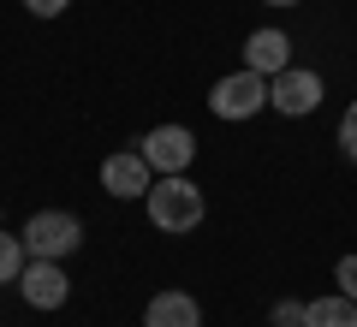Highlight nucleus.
<instances>
[{"label":"nucleus","instance_id":"obj_1","mask_svg":"<svg viewBox=\"0 0 357 327\" xmlns=\"http://www.w3.org/2000/svg\"><path fill=\"white\" fill-rule=\"evenodd\" d=\"M143 208H149L155 232H167V238H185V232L203 227L208 202H203V185H191L185 173H167V178H155V185H149Z\"/></svg>","mask_w":357,"mask_h":327},{"label":"nucleus","instance_id":"obj_2","mask_svg":"<svg viewBox=\"0 0 357 327\" xmlns=\"http://www.w3.org/2000/svg\"><path fill=\"white\" fill-rule=\"evenodd\" d=\"M18 238H24V250L42 256V262H66V256L84 244V220L66 214V208H42V214H30V220H24Z\"/></svg>","mask_w":357,"mask_h":327},{"label":"nucleus","instance_id":"obj_3","mask_svg":"<svg viewBox=\"0 0 357 327\" xmlns=\"http://www.w3.org/2000/svg\"><path fill=\"white\" fill-rule=\"evenodd\" d=\"M208 107H215V119H250V114H262L268 107V77L262 72H232V77H220L215 89H208Z\"/></svg>","mask_w":357,"mask_h":327},{"label":"nucleus","instance_id":"obj_4","mask_svg":"<svg viewBox=\"0 0 357 327\" xmlns=\"http://www.w3.org/2000/svg\"><path fill=\"white\" fill-rule=\"evenodd\" d=\"M321 77L310 72V66H286L280 77H268V107L274 114H286V119H304V114H316L321 107Z\"/></svg>","mask_w":357,"mask_h":327},{"label":"nucleus","instance_id":"obj_5","mask_svg":"<svg viewBox=\"0 0 357 327\" xmlns=\"http://www.w3.org/2000/svg\"><path fill=\"white\" fill-rule=\"evenodd\" d=\"M137 155L155 167V178H167V173H185V167L197 161V137L185 126H155L149 137L137 143Z\"/></svg>","mask_w":357,"mask_h":327},{"label":"nucleus","instance_id":"obj_6","mask_svg":"<svg viewBox=\"0 0 357 327\" xmlns=\"http://www.w3.org/2000/svg\"><path fill=\"white\" fill-rule=\"evenodd\" d=\"M149 185H155V167L143 161L137 149H119V155L102 161V190H107V197L137 202V197H149Z\"/></svg>","mask_w":357,"mask_h":327},{"label":"nucleus","instance_id":"obj_7","mask_svg":"<svg viewBox=\"0 0 357 327\" xmlns=\"http://www.w3.org/2000/svg\"><path fill=\"white\" fill-rule=\"evenodd\" d=\"M18 291H24L30 310H60L66 298H72V280H66L60 262H42V256H30L24 280H18Z\"/></svg>","mask_w":357,"mask_h":327},{"label":"nucleus","instance_id":"obj_8","mask_svg":"<svg viewBox=\"0 0 357 327\" xmlns=\"http://www.w3.org/2000/svg\"><path fill=\"white\" fill-rule=\"evenodd\" d=\"M244 66L250 72H262V77H280L286 66H292V36L286 30H250V42H244Z\"/></svg>","mask_w":357,"mask_h":327},{"label":"nucleus","instance_id":"obj_9","mask_svg":"<svg viewBox=\"0 0 357 327\" xmlns=\"http://www.w3.org/2000/svg\"><path fill=\"white\" fill-rule=\"evenodd\" d=\"M143 327H203V310L191 291H155L143 310Z\"/></svg>","mask_w":357,"mask_h":327},{"label":"nucleus","instance_id":"obj_10","mask_svg":"<svg viewBox=\"0 0 357 327\" xmlns=\"http://www.w3.org/2000/svg\"><path fill=\"white\" fill-rule=\"evenodd\" d=\"M304 327H357V298H345V291L310 298L304 303Z\"/></svg>","mask_w":357,"mask_h":327},{"label":"nucleus","instance_id":"obj_11","mask_svg":"<svg viewBox=\"0 0 357 327\" xmlns=\"http://www.w3.org/2000/svg\"><path fill=\"white\" fill-rule=\"evenodd\" d=\"M24 268H30V250H24V238L0 232V286H18V280H24Z\"/></svg>","mask_w":357,"mask_h":327},{"label":"nucleus","instance_id":"obj_12","mask_svg":"<svg viewBox=\"0 0 357 327\" xmlns=\"http://www.w3.org/2000/svg\"><path fill=\"white\" fill-rule=\"evenodd\" d=\"M340 149H345V161H357V101L345 107V119H340Z\"/></svg>","mask_w":357,"mask_h":327},{"label":"nucleus","instance_id":"obj_13","mask_svg":"<svg viewBox=\"0 0 357 327\" xmlns=\"http://www.w3.org/2000/svg\"><path fill=\"white\" fill-rule=\"evenodd\" d=\"M333 280H340L345 298H357V256H340V262H333Z\"/></svg>","mask_w":357,"mask_h":327},{"label":"nucleus","instance_id":"obj_14","mask_svg":"<svg viewBox=\"0 0 357 327\" xmlns=\"http://www.w3.org/2000/svg\"><path fill=\"white\" fill-rule=\"evenodd\" d=\"M268 321H274V327H304V303H274Z\"/></svg>","mask_w":357,"mask_h":327},{"label":"nucleus","instance_id":"obj_15","mask_svg":"<svg viewBox=\"0 0 357 327\" xmlns=\"http://www.w3.org/2000/svg\"><path fill=\"white\" fill-rule=\"evenodd\" d=\"M24 6H30V13H36V18H60L66 6H72V0H24Z\"/></svg>","mask_w":357,"mask_h":327},{"label":"nucleus","instance_id":"obj_16","mask_svg":"<svg viewBox=\"0 0 357 327\" xmlns=\"http://www.w3.org/2000/svg\"><path fill=\"white\" fill-rule=\"evenodd\" d=\"M262 6H298V0H262Z\"/></svg>","mask_w":357,"mask_h":327}]
</instances>
